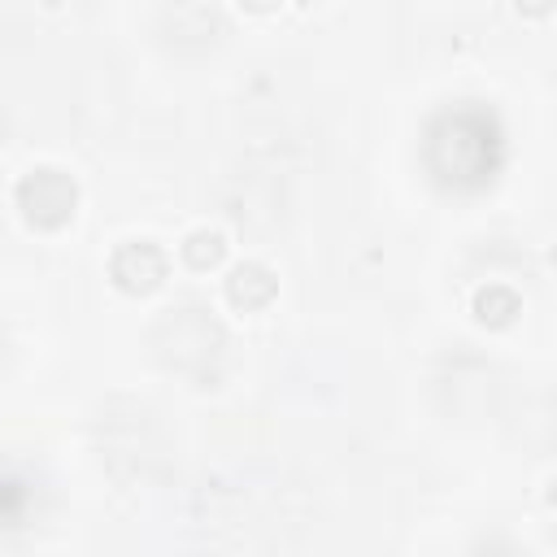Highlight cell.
Wrapping results in <instances>:
<instances>
[{
	"instance_id": "obj_1",
	"label": "cell",
	"mask_w": 557,
	"mask_h": 557,
	"mask_svg": "<svg viewBox=\"0 0 557 557\" xmlns=\"http://www.w3.org/2000/svg\"><path fill=\"white\" fill-rule=\"evenodd\" d=\"M426 165L444 187H479L500 165V126L474 100L426 126Z\"/></svg>"
},
{
	"instance_id": "obj_2",
	"label": "cell",
	"mask_w": 557,
	"mask_h": 557,
	"mask_svg": "<svg viewBox=\"0 0 557 557\" xmlns=\"http://www.w3.org/2000/svg\"><path fill=\"white\" fill-rule=\"evenodd\" d=\"M13 200H17V209H22V218H26L30 226L57 231V226H65V222L74 218V209H78V183H74L65 170H57V165H35L30 174L17 178Z\"/></svg>"
},
{
	"instance_id": "obj_3",
	"label": "cell",
	"mask_w": 557,
	"mask_h": 557,
	"mask_svg": "<svg viewBox=\"0 0 557 557\" xmlns=\"http://www.w3.org/2000/svg\"><path fill=\"white\" fill-rule=\"evenodd\" d=\"M109 278L126 296H148L165 283V252L148 239H131L109 257Z\"/></svg>"
},
{
	"instance_id": "obj_4",
	"label": "cell",
	"mask_w": 557,
	"mask_h": 557,
	"mask_svg": "<svg viewBox=\"0 0 557 557\" xmlns=\"http://www.w3.org/2000/svg\"><path fill=\"white\" fill-rule=\"evenodd\" d=\"M274 292H278V278H274V270L261 265V261H239V265L226 274V300H231L235 309H244V313L265 309V305L274 300Z\"/></svg>"
},
{
	"instance_id": "obj_5",
	"label": "cell",
	"mask_w": 557,
	"mask_h": 557,
	"mask_svg": "<svg viewBox=\"0 0 557 557\" xmlns=\"http://www.w3.org/2000/svg\"><path fill=\"white\" fill-rule=\"evenodd\" d=\"M518 313H522V300H518L513 287H505V283H487V287L474 292V318H479V326L500 331V326H509Z\"/></svg>"
},
{
	"instance_id": "obj_6",
	"label": "cell",
	"mask_w": 557,
	"mask_h": 557,
	"mask_svg": "<svg viewBox=\"0 0 557 557\" xmlns=\"http://www.w3.org/2000/svg\"><path fill=\"white\" fill-rule=\"evenodd\" d=\"M222 257H226V235L222 231L200 226V231H191L183 239V261L191 270H213V265H222Z\"/></svg>"
},
{
	"instance_id": "obj_7",
	"label": "cell",
	"mask_w": 557,
	"mask_h": 557,
	"mask_svg": "<svg viewBox=\"0 0 557 557\" xmlns=\"http://www.w3.org/2000/svg\"><path fill=\"white\" fill-rule=\"evenodd\" d=\"M513 9L522 17H548L553 13V0H513Z\"/></svg>"
},
{
	"instance_id": "obj_8",
	"label": "cell",
	"mask_w": 557,
	"mask_h": 557,
	"mask_svg": "<svg viewBox=\"0 0 557 557\" xmlns=\"http://www.w3.org/2000/svg\"><path fill=\"white\" fill-rule=\"evenodd\" d=\"M248 13H274L278 9V0H239Z\"/></svg>"
},
{
	"instance_id": "obj_9",
	"label": "cell",
	"mask_w": 557,
	"mask_h": 557,
	"mask_svg": "<svg viewBox=\"0 0 557 557\" xmlns=\"http://www.w3.org/2000/svg\"><path fill=\"white\" fill-rule=\"evenodd\" d=\"M544 496H548V505H553V509H557V479H553V483H548V492H544Z\"/></svg>"
},
{
	"instance_id": "obj_10",
	"label": "cell",
	"mask_w": 557,
	"mask_h": 557,
	"mask_svg": "<svg viewBox=\"0 0 557 557\" xmlns=\"http://www.w3.org/2000/svg\"><path fill=\"white\" fill-rule=\"evenodd\" d=\"M296 4H313V0H296Z\"/></svg>"
}]
</instances>
